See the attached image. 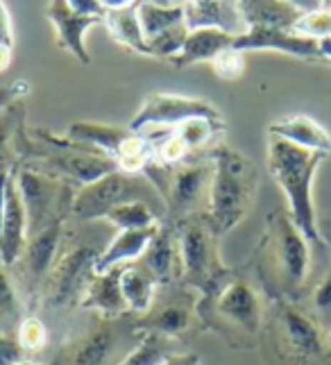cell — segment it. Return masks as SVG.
I'll return each mask as SVG.
<instances>
[{"label": "cell", "mask_w": 331, "mask_h": 365, "mask_svg": "<svg viewBox=\"0 0 331 365\" xmlns=\"http://www.w3.org/2000/svg\"><path fill=\"white\" fill-rule=\"evenodd\" d=\"M25 103L14 100L5 109H0V173L14 170L19 166L16 136L25 128Z\"/></svg>", "instance_id": "f1b7e54d"}, {"label": "cell", "mask_w": 331, "mask_h": 365, "mask_svg": "<svg viewBox=\"0 0 331 365\" xmlns=\"http://www.w3.org/2000/svg\"><path fill=\"white\" fill-rule=\"evenodd\" d=\"M232 48L240 50V53H248V50H279V53L300 59L322 61L320 41L282 28H259V25L257 28H248L243 34L234 36Z\"/></svg>", "instance_id": "e0dca14e"}, {"label": "cell", "mask_w": 331, "mask_h": 365, "mask_svg": "<svg viewBox=\"0 0 331 365\" xmlns=\"http://www.w3.org/2000/svg\"><path fill=\"white\" fill-rule=\"evenodd\" d=\"M205 159L213 163L209 207L205 213L213 232L223 238L250 213L254 200H257L259 173L245 155L236 153L225 141L209 148Z\"/></svg>", "instance_id": "8992f818"}, {"label": "cell", "mask_w": 331, "mask_h": 365, "mask_svg": "<svg viewBox=\"0 0 331 365\" xmlns=\"http://www.w3.org/2000/svg\"><path fill=\"white\" fill-rule=\"evenodd\" d=\"M66 3L71 5V9H75L78 14H84V16H96L103 21L107 14V9L103 7L100 0H66Z\"/></svg>", "instance_id": "60d3db41"}, {"label": "cell", "mask_w": 331, "mask_h": 365, "mask_svg": "<svg viewBox=\"0 0 331 365\" xmlns=\"http://www.w3.org/2000/svg\"><path fill=\"white\" fill-rule=\"evenodd\" d=\"M268 295L248 266H223L209 284L200 291L198 320L209 331H215L236 349H250L257 345Z\"/></svg>", "instance_id": "6da1fadb"}, {"label": "cell", "mask_w": 331, "mask_h": 365, "mask_svg": "<svg viewBox=\"0 0 331 365\" xmlns=\"http://www.w3.org/2000/svg\"><path fill=\"white\" fill-rule=\"evenodd\" d=\"M130 202H146L166 218V202L159 188L146 175H132L123 170L107 173L91 184L75 191L71 207V222H93L105 220V216L116 207Z\"/></svg>", "instance_id": "9c48e42d"}, {"label": "cell", "mask_w": 331, "mask_h": 365, "mask_svg": "<svg viewBox=\"0 0 331 365\" xmlns=\"http://www.w3.org/2000/svg\"><path fill=\"white\" fill-rule=\"evenodd\" d=\"M30 82L28 80H14V82H9L7 86H3L0 89V109H5L7 105H11L14 100H23L25 96L30 93Z\"/></svg>", "instance_id": "ab89813d"}, {"label": "cell", "mask_w": 331, "mask_h": 365, "mask_svg": "<svg viewBox=\"0 0 331 365\" xmlns=\"http://www.w3.org/2000/svg\"><path fill=\"white\" fill-rule=\"evenodd\" d=\"M111 238V225H100V220H68L53 270L41 288L39 307L50 311L80 307L84 288L96 272V263Z\"/></svg>", "instance_id": "277c9868"}, {"label": "cell", "mask_w": 331, "mask_h": 365, "mask_svg": "<svg viewBox=\"0 0 331 365\" xmlns=\"http://www.w3.org/2000/svg\"><path fill=\"white\" fill-rule=\"evenodd\" d=\"M25 243H28V216H25V207L14 180V170H11L5 186V218H3V234H0V263L7 270L14 268Z\"/></svg>", "instance_id": "ffe728a7"}, {"label": "cell", "mask_w": 331, "mask_h": 365, "mask_svg": "<svg viewBox=\"0 0 331 365\" xmlns=\"http://www.w3.org/2000/svg\"><path fill=\"white\" fill-rule=\"evenodd\" d=\"M261 334L284 365H322L329 361L327 331L300 302L268 297Z\"/></svg>", "instance_id": "52a82bcc"}, {"label": "cell", "mask_w": 331, "mask_h": 365, "mask_svg": "<svg viewBox=\"0 0 331 365\" xmlns=\"http://www.w3.org/2000/svg\"><path fill=\"white\" fill-rule=\"evenodd\" d=\"M141 338L143 334L136 329L134 313L121 318L93 313L84 331L63 345L48 365H118L141 343Z\"/></svg>", "instance_id": "ba28073f"}, {"label": "cell", "mask_w": 331, "mask_h": 365, "mask_svg": "<svg viewBox=\"0 0 331 365\" xmlns=\"http://www.w3.org/2000/svg\"><path fill=\"white\" fill-rule=\"evenodd\" d=\"M48 21L53 23V28L57 32V46L61 50H66L68 55H73L80 64H91V55H88L84 36L86 32L93 28V25L103 23L96 16H84L78 14L66 0H50L48 9H46Z\"/></svg>", "instance_id": "d6986e66"}, {"label": "cell", "mask_w": 331, "mask_h": 365, "mask_svg": "<svg viewBox=\"0 0 331 365\" xmlns=\"http://www.w3.org/2000/svg\"><path fill=\"white\" fill-rule=\"evenodd\" d=\"M23 297L11 272L0 263V322H3V334H16L23 320Z\"/></svg>", "instance_id": "4dcf8cb0"}, {"label": "cell", "mask_w": 331, "mask_h": 365, "mask_svg": "<svg viewBox=\"0 0 331 365\" xmlns=\"http://www.w3.org/2000/svg\"><path fill=\"white\" fill-rule=\"evenodd\" d=\"M248 268L268 297L302 299L311 274V243L292 222L288 209L268 213L263 236Z\"/></svg>", "instance_id": "7a4b0ae2"}, {"label": "cell", "mask_w": 331, "mask_h": 365, "mask_svg": "<svg viewBox=\"0 0 331 365\" xmlns=\"http://www.w3.org/2000/svg\"><path fill=\"white\" fill-rule=\"evenodd\" d=\"M66 225H68L66 218H59L55 222H50L41 232L30 234L19 261L14 263V268H9V272H16L19 293L23 297L25 309L30 313H34V309L39 307L41 288L48 279L50 270H53Z\"/></svg>", "instance_id": "7c38bea8"}, {"label": "cell", "mask_w": 331, "mask_h": 365, "mask_svg": "<svg viewBox=\"0 0 331 365\" xmlns=\"http://www.w3.org/2000/svg\"><path fill=\"white\" fill-rule=\"evenodd\" d=\"M66 136L73 138V141H82L103 150L107 157L116 161L118 170L123 173L143 175L155 163V148L141 134L132 132L130 128L78 120L68 125Z\"/></svg>", "instance_id": "30bf717a"}, {"label": "cell", "mask_w": 331, "mask_h": 365, "mask_svg": "<svg viewBox=\"0 0 331 365\" xmlns=\"http://www.w3.org/2000/svg\"><path fill=\"white\" fill-rule=\"evenodd\" d=\"M138 3L130 5V7H121V9H109L103 23L107 25V32L116 39L121 46L134 50L138 55L150 57L148 50V41L143 36L141 23H138Z\"/></svg>", "instance_id": "83f0119b"}, {"label": "cell", "mask_w": 331, "mask_h": 365, "mask_svg": "<svg viewBox=\"0 0 331 365\" xmlns=\"http://www.w3.org/2000/svg\"><path fill=\"white\" fill-rule=\"evenodd\" d=\"M103 7L109 11V9H121V7H130L134 3H141V0H100Z\"/></svg>", "instance_id": "bcb514c9"}, {"label": "cell", "mask_w": 331, "mask_h": 365, "mask_svg": "<svg viewBox=\"0 0 331 365\" xmlns=\"http://www.w3.org/2000/svg\"><path fill=\"white\" fill-rule=\"evenodd\" d=\"M14 180L28 216V236L41 232L59 218L71 220V207L78 191L75 186L21 166L14 168Z\"/></svg>", "instance_id": "8fae6325"}, {"label": "cell", "mask_w": 331, "mask_h": 365, "mask_svg": "<svg viewBox=\"0 0 331 365\" xmlns=\"http://www.w3.org/2000/svg\"><path fill=\"white\" fill-rule=\"evenodd\" d=\"M11 64V48L0 46V73H5Z\"/></svg>", "instance_id": "7dc6e473"}, {"label": "cell", "mask_w": 331, "mask_h": 365, "mask_svg": "<svg viewBox=\"0 0 331 365\" xmlns=\"http://www.w3.org/2000/svg\"><path fill=\"white\" fill-rule=\"evenodd\" d=\"M184 23L188 30L220 28L229 34H243L248 28L238 11V0H184Z\"/></svg>", "instance_id": "7402d4cb"}, {"label": "cell", "mask_w": 331, "mask_h": 365, "mask_svg": "<svg viewBox=\"0 0 331 365\" xmlns=\"http://www.w3.org/2000/svg\"><path fill=\"white\" fill-rule=\"evenodd\" d=\"M320 50H322V61L331 66V39H322L320 41Z\"/></svg>", "instance_id": "c3c4849f"}, {"label": "cell", "mask_w": 331, "mask_h": 365, "mask_svg": "<svg viewBox=\"0 0 331 365\" xmlns=\"http://www.w3.org/2000/svg\"><path fill=\"white\" fill-rule=\"evenodd\" d=\"M309 311L315 316V320L322 324L325 331L331 329V266H329L327 274L313 288Z\"/></svg>", "instance_id": "8d00e7d4"}, {"label": "cell", "mask_w": 331, "mask_h": 365, "mask_svg": "<svg viewBox=\"0 0 331 365\" xmlns=\"http://www.w3.org/2000/svg\"><path fill=\"white\" fill-rule=\"evenodd\" d=\"M155 277L157 286H170L182 282V257H180V234L177 225L161 220L157 234L152 236L146 252L138 259Z\"/></svg>", "instance_id": "ac0fdd59"}, {"label": "cell", "mask_w": 331, "mask_h": 365, "mask_svg": "<svg viewBox=\"0 0 331 365\" xmlns=\"http://www.w3.org/2000/svg\"><path fill=\"white\" fill-rule=\"evenodd\" d=\"M136 14H138V23H141L146 41L155 39L157 34L184 23L182 5H159V3H152V0H141Z\"/></svg>", "instance_id": "f546056e"}, {"label": "cell", "mask_w": 331, "mask_h": 365, "mask_svg": "<svg viewBox=\"0 0 331 365\" xmlns=\"http://www.w3.org/2000/svg\"><path fill=\"white\" fill-rule=\"evenodd\" d=\"M121 288H123V297L127 302V307H130V313L141 316V313L150 309L159 286L141 261H130V263H123Z\"/></svg>", "instance_id": "4316f807"}, {"label": "cell", "mask_w": 331, "mask_h": 365, "mask_svg": "<svg viewBox=\"0 0 331 365\" xmlns=\"http://www.w3.org/2000/svg\"><path fill=\"white\" fill-rule=\"evenodd\" d=\"M11 170L0 173V234H3V218H5V186H7V178Z\"/></svg>", "instance_id": "f6af8a7d"}, {"label": "cell", "mask_w": 331, "mask_h": 365, "mask_svg": "<svg viewBox=\"0 0 331 365\" xmlns=\"http://www.w3.org/2000/svg\"><path fill=\"white\" fill-rule=\"evenodd\" d=\"M213 180V163L209 159L184 161L168 168L161 188L166 202V222H182L188 216L207 211Z\"/></svg>", "instance_id": "4fadbf2b"}, {"label": "cell", "mask_w": 331, "mask_h": 365, "mask_svg": "<svg viewBox=\"0 0 331 365\" xmlns=\"http://www.w3.org/2000/svg\"><path fill=\"white\" fill-rule=\"evenodd\" d=\"M157 227L159 225H155V227H146V230H121L109 241L103 255H100V259L96 263V272H107L116 266H123V263L138 261L146 252L148 243L152 241V236L157 234Z\"/></svg>", "instance_id": "d4e9b609"}, {"label": "cell", "mask_w": 331, "mask_h": 365, "mask_svg": "<svg viewBox=\"0 0 331 365\" xmlns=\"http://www.w3.org/2000/svg\"><path fill=\"white\" fill-rule=\"evenodd\" d=\"M200 293L186 284L159 286L157 295L146 313L136 316V329L141 334H157L163 338L180 341L195 327Z\"/></svg>", "instance_id": "5bb4252c"}, {"label": "cell", "mask_w": 331, "mask_h": 365, "mask_svg": "<svg viewBox=\"0 0 331 365\" xmlns=\"http://www.w3.org/2000/svg\"><path fill=\"white\" fill-rule=\"evenodd\" d=\"M236 34H229L220 28H198L188 30V36L182 46V50L168 61L175 68H186L193 66L198 61H211L218 57L223 50L232 48Z\"/></svg>", "instance_id": "603a6c76"}, {"label": "cell", "mask_w": 331, "mask_h": 365, "mask_svg": "<svg viewBox=\"0 0 331 365\" xmlns=\"http://www.w3.org/2000/svg\"><path fill=\"white\" fill-rule=\"evenodd\" d=\"M327 354H329V361H331V329L327 331Z\"/></svg>", "instance_id": "816d5d0a"}, {"label": "cell", "mask_w": 331, "mask_h": 365, "mask_svg": "<svg viewBox=\"0 0 331 365\" xmlns=\"http://www.w3.org/2000/svg\"><path fill=\"white\" fill-rule=\"evenodd\" d=\"M186 36H188L186 23H180V25H175V28L157 34L155 39L148 41L150 57H155V59H170V57H175L182 50Z\"/></svg>", "instance_id": "e575fe53"}, {"label": "cell", "mask_w": 331, "mask_h": 365, "mask_svg": "<svg viewBox=\"0 0 331 365\" xmlns=\"http://www.w3.org/2000/svg\"><path fill=\"white\" fill-rule=\"evenodd\" d=\"M175 351H177V341H173V338H163L157 334H143L141 343H138L118 365H161L170 354H175Z\"/></svg>", "instance_id": "1f68e13d"}, {"label": "cell", "mask_w": 331, "mask_h": 365, "mask_svg": "<svg viewBox=\"0 0 331 365\" xmlns=\"http://www.w3.org/2000/svg\"><path fill=\"white\" fill-rule=\"evenodd\" d=\"M152 3H159V5H173V0H152Z\"/></svg>", "instance_id": "f5cc1de1"}, {"label": "cell", "mask_w": 331, "mask_h": 365, "mask_svg": "<svg viewBox=\"0 0 331 365\" xmlns=\"http://www.w3.org/2000/svg\"><path fill=\"white\" fill-rule=\"evenodd\" d=\"M0 46L14 48V28H11L9 11L3 0H0Z\"/></svg>", "instance_id": "b9f144b4"}, {"label": "cell", "mask_w": 331, "mask_h": 365, "mask_svg": "<svg viewBox=\"0 0 331 365\" xmlns=\"http://www.w3.org/2000/svg\"><path fill=\"white\" fill-rule=\"evenodd\" d=\"M163 218L159 213L152 209L150 205L146 202H130V205H123V207H116L111 209L107 216H105V222H109L111 227H116L118 232L121 230H146V227H155L159 225Z\"/></svg>", "instance_id": "d6a6232c"}, {"label": "cell", "mask_w": 331, "mask_h": 365, "mask_svg": "<svg viewBox=\"0 0 331 365\" xmlns=\"http://www.w3.org/2000/svg\"><path fill=\"white\" fill-rule=\"evenodd\" d=\"M292 32L309 36V39L315 41L331 39V11L317 9V11H309V14H302L297 23L292 25Z\"/></svg>", "instance_id": "d590c367"}, {"label": "cell", "mask_w": 331, "mask_h": 365, "mask_svg": "<svg viewBox=\"0 0 331 365\" xmlns=\"http://www.w3.org/2000/svg\"><path fill=\"white\" fill-rule=\"evenodd\" d=\"M322 9H329L331 11V0H322Z\"/></svg>", "instance_id": "db71d44e"}, {"label": "cell", "mask_w": 331, "mask_h": 365, "mask_svg": "<svg viewBox=\"0 0 331 365\" xmlns=\"http://www.w3.org/2000/svg\"><path fill=\"white\" fill-rule=\"evenodd\" d=\"M270 136L286 138V141L295 143L300 148L307 150H317V153L331 155V136L322 128L320 123H315L311 116L295 114V116H286L282 120H275L268 128Z\"/></svg>", "instance_id": "cb8c5ba5"}, {"label": "cell", "mask_w": 331, "mask_h": 365, "mask_svg": "<svg viewBox=\"0 0 331 365\" xmlns=\"http://www.w3.org/2000/svg\"><path fill=\"white\" fill-rule=\"evenodd\" d=\"M329 155L307 150L279 136H268V168L275 182L282 188L288 202V213L309 243L327 247L329 243L320 232L313 205V178L315 170Z\"/></svg>", "instance_id": "5b68a950"}, {"label": "cell", "mask_w": 331, "mask_h": 365, "mask_svg": "<svg viewBox=\"0 0 331 365\" xmlns=\"http://www.w3.org/2000/svg\"><path fill=\"white\" fill-rule=\"evenodd\" d=\"M16 341L23 349L25 356H32V354H39V351L48 345V329L41 318H36L34 313L25 316L16 329Z\"/></svg>", "instance_id": "836d02e7"}, {"label": "cell", "mask_w": 331, "mask_h": 365, "mask_svg": "<svg viewBox=\"0 0 331 365\" xmlns=\"http://www.w3.org/2000/svg\"><path fill=\"white\" fill-rule=\"evenodd\" d=\"M121 270L123 266H116L107 272H93V277L88 279L84 295L80 299V309L100 313L107 318H121L130 313V307L123 297L121 288Z\"/></svg>", "instance_id": "44dd1931"}, {"label": "cell", "mask_w": 331, "mask_h": 365, "mask_svg": "<svg viewBox=\"0 0 331 365\" xmlns=\"http://www.w3.org/2000/svg\"><path fill=\"white\" fill-rule=\"evenodd\" d=\"M19 166L44 173L48 178L82 188L107 173L118 170L116 161L103 150L82 141H73L66 134L57 136L46 128H25L16 136Z\"/></svg>", "instance_id": "3957f363"}, {"label": "cell", "mask_w": 331, "mask_h": 365, "mask_svg": "<svg viewBox=\"0 0 331 365\" xmlns=\"http://www.w3.org/2000/svg\"><path fill=\"white\" fill-rule=\"evenodd\" d=\"M238 11L245 28H282L292 30L302 11L284 0H238Z\"/></svg>", "instance_id": "484cf974"}, {"label": "cell", "mask_w": 331, "mask_h": 365, "mask_svg": "<svg viewBox=\"0 0 331 365\" xmlns=\"http://www.w3.org/2000/svg\"><path fill=\"white\" fill-rule=\"evenodd\" d=\"M325 227H327V236H325V241H327V243H331V220H327V222H325Z\"/></svg>", "instance_id": "f907efd6"}, {"label": "cell", "mask_w": 331, "mask_h": 365, "mask_svg": "<svg viewBox=\"0 0 331 365\" xmlns=\"http://www.w3.org/2000/svg\"><path fill=\"white\" fill-rule=\"evenodd\" d=\"M161 365H200L198 354H184V351H175Z\"/></svg>", "instance_id": "7bdbcfd3"}, {"label": "cell", "mask_w": 331, "mask_h": 365, "mask_svg": "<svg viewBox=\"0 0 331 365\" xmlns=\"http://www.w3.org/2000/svg\"><path fill=\"white\" fill-rule=\"evenodd\" d=\"M211 66L220 80H236V78H240V73L245 68L243 53H240V50H234V48H227L211 61Z\"/></svg>", "instance_id": "74e56055"}, {"label": "cell", "mask_w": 331, "mask_h": 365, "mask_svg": "<svg viewBox=\"0 0 331 365\" xmlns=\"http://www.w3.org/2000/svg\"><path fill=\"white\" fill-rule=\"evenodd\" d=\"M284 3L292 5L302 14H309V11H317L322 9V0H284Z\"/></svg>", "instance_id": "ee69618b"}, {"label": "cell", "mask_w": 331, "mask_h": 365, "mask_svg": "<svg viewBox=\"0 0 331 365\" xmlns=\"http://www.w3.org/2000/svg\"><path fill=\"white\" fill-rule=\"evenodd\" d=\"M188 118H223V116L207 100L173 96V93H150L143 107L132 118L130 130L141 132L146 128H152V125L177 128V125Z\"/></svg>", "instance_id": "2e32d148"}, {"label": "cell", "mask_w": 331, "mask_h": 365, "mask_svg": "<svg viewBox=\"0 0 331 365\" xmlns=\"http://www.w3.org/2000/svg\"><path fill=\"white\" fill-rule=\"evenodd\" d=\"M177 234H180L182 284L200 293L211 277L223 268L218 255L220 238L213 232L205 211L177 222Z\"/></svg>", "instance_id": "9a60e30c"}, {"label": "cell", "mask_w": 331, "mask_h": 365, "mask_svg": "<svg viewBox=\"0 0 331 365\" xmlns=\"http://www.w3.org/2000/svg\"><path fill=\"white\" fill-rule=\"evenodd\" d=\"M14 365H46V363H39V361H34V359H28V356H23V359H19Z\"/></svg>", "instance_id": "681fc988"}, {"label": "cell", "mask_w": 331, "mask_h": 365, "mask_svg": "<svg viewBox=\"0 0 331 365\" xmlns=\"http://www.w3.org/2000/svg\"><path fill=\"white\" fill-rule=\"evenodd\" d=\"M25 354H23V349L16 341V336L0 331V365H14Z\"/></svg>", "instance_id": "f35d334b"}]
</instances>
